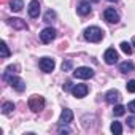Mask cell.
<instances>
[{
	"instance_id": "cell-23",
	"label": "cell",
	"mask_w": 135,
	"mask_h": 135,
	"mask_svg": "<svg viewBox=\"0 0 135 135\" xmlns=\"http://www.w3.org/2000/svg\"><path fill=\"white\" fill-rule=\"evenodd\" d=\"M54 18H56V13H54L52 10H48L46 15H45V22H51Z\"/></svg>"
},
{
	"instance_id": "cell-18",
	"label": "cell",
	"mask_w": 135,
	"mask_h": 135,
	"mask_svg": "<svg viewBox=\"0 0 135 135\" xmlns=\"http://www.w3.org/2000/svg\"><path fill=\"white\" fill-rule=\"evenodd\" d=\"M111 132L116 133V135H121V133H122V126H121V122L114 121V122L111 124Z\"/></svg>"
},
{
	"instance_id": "cell-25",
	"label": "cell",
	"mask_w": 135,
	"mask_h": 135,
	"mask_svg": "<svg viewBox=\"0 0 135 135\" xmlns=\"http://www.w3.org/2000/svg\"><path fill=\"white\" fill-rule=\"evenodd\" d=\"M126 88H127V91L129 92H135V80H130V81H127V84H126Z\"/></svg>"
},
{
	"instance_id": "cell-5",
	"label": "cell",
	"mask_w": 135,
	"mask_h": 135,
	"mask_svg": "<svg viewBox=\"0 0 135 135\" xmlns=\"http://www.w3.org/2000/svg\"><path fill=\"white\" fill-rule=\"evenodd\" d=\"M54 67H56L54 59H51V57H43V59H40V69H41V72L51 73V72L54 70Z\"/></svg>"
},
{
	"instance_id": "cell-14",
	"label": "cell",
	"mask_w": 135,
	"mask_h": 135,
	"mask_svg": "<svg viewBox=\"0 0 135 135\" xmlns=\"http://www.w3.org/2000/svg\"><path fill=\"white\" fill-rule=\"evenodd\" d=\"M8 21H10V26L15 27V29H27V24L22 19H19V18H11Z\"/></svg>"
},
{
	"instance_id": "cell-28",
	"label": "cell",
	"mask_w": 135,
	"mask_h": 135,
	"mask_svg": "<svg viewBox=\"0 0 135 135\" xmlns=\"http://www.w3.org/2000/svg\"><path fill=\"white\" fill-rule=\"evenodd\" d=\"M70 88H72V81H67V83L64 84V89H65V91H69Z\"/></svg>"
},
{
	"instance_id": "cell-32",
	"label": "cell",
	"mask_w": 135,
	"mask_h": 135,
	"mask_svg": "<svg viewBox=\"0 0 135 135\" xmlns=\"http://www.w3.org/2000/svg\"><path fill=\"white\" fill-rule=\"evenodd\" d=\"M92 2H99V0H92Z\"/></svg>"
},
{
	"instance_id": "cell-16",
	"label": "cell",
	"mask_w": 135,
	"mask_h": 135,
	"mask_svg": "<svg viewBox=\"0 0 135 135\" xmlns=\"http://www.w3.org/2000/svg\"><path fill=\"white\" fill-rule=\"evenodd\" d=\"M119 70H121L122 73H130V72L133 70V64H130V62H122V64L119 65Z\"/></svg>"
},
{
	"instance_id": "cell-8",
	"label": "cell",
	"mask_w": 135,
	"mask_h": 135,
	"mask_svg": "<svg viewBox=\"0 0 135 135\" xmlns=\"http://www.w3.org/2000/svg\"><path fill=\"white\" fill-rule=\"evenodd\" d=\"M103 59H105V62L108 64V65H113V64H116L118 62V52L114 51V48H108L107 51H105V54H103Z\"/></svg>"
},
{
	"instance_id": "cell-12",
	"label": "cell",
	"mask_w": 135,
	"mask_h": 135,
	"mask_svg": "<svg viewBox=\"0 0 135 135\" xmlns=\"http://www.w3.org/2000/svg\"><path fill=\"white\" fill-rule=\"evenodd\" d=\"M105 99H107V102H108V103H116V102L121 99V95H119V91H116V89H111V91H108V92L105 94Z\"/></svg>"
},
{
	"instance_id": "cell-7",
	"label": "cell",
	"mask_w": 135,
	"mask_h": 135,
	"mask_svg": "<svg viewBox=\"0 0 135 135\" xmlns=\"http://www.w3.org/2000/svg\"><path fill=\"white\" fill-rule=\"evenodd\" d=\"M56 29H52V27H46V29H43L41 30V33H40V38H41V41L43 43H51L54 38H56Z\"/></svg>"
},
{
	"instance_id": "cell-19",
	"label": "cell",
	"mask_w": 135,
	"mask_h": 135,
	"mask_svg": "<svg viewBox=\"0 0 135 135\" xmlns=\"http://www.w3.org/2000/svg\"><path fill=\"white\" fill-rule=\"evenodd\" d=\"M121 51H122L124 54H127V56H129V54L132 52V46H130V43L122 41V43H121Z\"/></svg>"
},
{
	"instance_id": "cell-11",
	"label": "cell",
	"mask_w": 135,
	"mask_h": 135,
	"mask_svg": "<svg viewBox=\"0 0 135 135\" xmlns=\"http://www.w3.org/2000/svg\"><path fill=\"white\" fill-rule=\"evenodd\" d=\"M38 15H40V3H38V0H32L29 3V16L38 18Z\"/></svg>"
},
{
	"instance_id": "cell-6",
	"label": "cell",
	"mask_w": 135,
	"mask_h": 135,
	"mask_svg": "<svg viewBox=\"0 0 135 135\" xmlns=\"http://www.w3.org/2000/svg\"><path fill=\"white\" fill-rule=\"evenodd\" d=\"M103 19L110 24H116V22H119V13L114 8H107L103 11Z\"/></svg>"
},
{
	"instance_id": "cell-31",
	"label": "cell",
	"mask_w": 135,
	"mask_h": 135,
	"mask_svg": "<svg viewBox=\"0 0 135 135\" xmlns=\"http://www.w3.org/2000/svg\"><path fill=\"white\" fill-rule=\"evenodd\" d=\"M132 45H133V46H135V38H133V41H132Z\"/></svg>"
},
{
	"instance_id": "cell-13",
	"label": "cell",
	"mask_w": 135,
	"mask_h": 135,
	"mask_svg": "<svg viewBox=\"0 0 135 135\" xmlns=\"http://www.w3.org/2000/svg\"><path fill=\"white\" fill-rule=\"evenodd\" d=\"M76 11H78V15H81V16H88V15L91 13V5H89V2H81V3L78 5Z\"/></svg>"
},
{
	"instance_id": "cell-17",
	"label": "cell",
	"mask_w": 135,
	"mask_h": 135,
	"mask_svg": "<svg viewBox=\"0 0 135 135\" xmlns=\"http://www.w3.org/2000/svg\"><path fill=\"white\" fill-rule=\"evenodd\" d=\"M13 110H15V103H13V102H5V103L2 105V113H3V114H10Z\"/></svg>"
},
{
	"instance_id": "cell-27",
	"label": "cell",
	"mask_w": 135,
	"mask_h": 135,
	"mask_svg": "<svg viewBox=\"0 0 135 135\" xmlns=\"http://www.w3.org/2000/svg\"><path fill=\"white\" fill-rule=\"evenodd\" d=\"M127 110H129L130 113H135V100L129 102V105H127Z\"/></svg>"
},
{
	"instance_id": "cell-15",
	"label": "cell",
	"mask_w": 135,
	"mask_h": 135,
	"mask_svg": "<svg viewBox=\"0 0 135 135\" xmlns=\"http://www.w3.org/2000/svg\"><path fill=\"white\" fill-rule=\"evenodd\" d=\"M22 7H24V2H22V0H11V2H10V8H11L13 11H21Z\"/></svg>"
},
{
	"instance_id": "cell-21",
	"label": "cell",
	"mask_w": 135,
	"mask_h": 135,
	"mask_svg": "<svg viewBox=\"0 0 135 135\" xmlns=\"http://www.w3.org/2000/svg\"><path fill=\"white\" fill-rule=\"evenodd\" d=\"M0 49H2V52H0V56H2L3 59L10 56V49H8V46H7V43H5V41H2V46H0Z\"/></svg>"
},
{
	"instance_id": "cell-30",
	"label": "cell",
	"mask_w": 135,
	"mask_h": 135,
	"mask_svg": "<svg viewBox=\"0 0 135 135\" xmlns=\"http://www.w3.org/2000/svg\"><path fill=\"white\" fill-rule=\"evenodd\" d=\"M108 2H118V0H108Z\"/></svg>"
},
{
	"instance_id": "cell-20",
	"label": "cell",
	"mask_w": 135,
	"mask_h": 135,
	"mask_svg": "<svg viewBox=\"0 0 135 135\" xmlns=\"http://www.w3.org/2000/svg\"><path fill=\"white\" fill-rule=\"evenodd\" d=\"M113 113H114V116H122V114L126 113V108H124L122 105H114Z\"/></svg>"
},
{
	"instance_id": "cell-4",
	"label": "cell",
	"mask_w": 135,
	"mask_h": 135,
	"mask_svg": "<svg viewBox=\"0 0 135 135\" xmlns=\"http://www.w3.org/2000/svg\"><path fill=\"white\" fill-rule=\"evenodd\" d=\"M5 80L10 83V86L13 88V89H16L18 92H22L24 89H26V83L21 80V78H18V76H5Z\"/></svg>"
},
{
	"instance_id": "cell-3",
	"label": "cell",
	"mask_w": 135,
	"mask_h": 135,
	"mask_svg": "<svg viewBox=\"0 0 135 135\" xmlns=\"http://www.w3.org/2000/svg\"><path fill=\"white\" fill-rule=\"evenodd\" d=\"M73 76L75 78H81V80H89L94 76V72L89 67H78V69L73 72Z\"/></svg>"
},
{
	"instance_id": "cell-9",
	"label": "cell",
	"mask_w": 135,
	"mask_h": 135,
	"mask_svg": "<svg viewBox=\"0 0 135 135\" xmlns=\"http://www.w3.org/2000/svg\"><path fill=\"white\" fill-rule=\"evenodd\" d=\"M88 92H89V88H88L86 84H76V86L72 89V94H73L76 99H83V97H86Z\"/></svg>"
},
{
	"instance_id": "cell-22",
	"label": "cell",
	"mask_w": 135,
	"mask_h": 135,
	"mask_svg": "<svg viewBox=\"0 0 135 135\" xmlns=\"http://www.w3.org/2000/svg\"><path fill=\"white\" fill-rule=\"evenodd\" d=\"M72 67H73L72 60H65V62H62V72H70Z\"/></svg>"
},
{
	"instance_id": "cell-29",
	"label": "cell",
	"mask_w": 135,
	"mask_h": 135,
	"mask_svg": "<svg viewBox=\"0 0 135 135\" xmlns=\"http://www.w3.org/2000/svg\"><path fill=\"white\" fill-rule=\"evenodd\" d=\"M59 133H70L69 129H59Z\"/></svg>"
},
{
	"instance_id": "cell-26",
	"label": "cell",
	"mask_w": 135,
	"mask_h": 135,
	"mask_svg": "<svg viewBox=\"0 0 135 135\" xmlns=\"http://www.w3.org/2000/svg\"><path fill=\"white\" fill-rule=\"evenodd\" d=\"M127 126H129V127H132V129H135V116L127 118Z\"/></svg>"
},
{
	"instance_id": "cell-10",
	"label": "cell",
	"mask_w": 135,
	"mask_h": 135,
	"mask_svg": "<svg viewBox=\"0 0 135 135\" xmlns=\"http://www.w3.org/2000/svg\"><path fill=\"white\" fill-rule=\"evenodd\" d=\"M73 121V111L69 110V108H65L60 114V119H59V124L60 126H67V124H70Z\"/></svg>"
},
{
	"instance_id": "cell-1",
	"label": "cell",
	"mask_w": 135,
	"mask_h": 135,
	"mask_svg": "<svg viewBox=\"0 0 135 135\" xmlns=\"http://www.w3.org/2000/svg\"><path fill=\"white\" fill-rule=\"evenodd\" d=\"M84 38H86L88 41H91V43H97V41H100V40L103 38V30L99 29V27H95V26L88 27V29L84 30Z\"/></svg>"
},
{
	"instance_id": "cell-24",
	"label": "cell",
	"mask_w": 135,
	"mask_h": 135,
	"mask_svg": "<svg viewBox=\"0 0 135 135\" xmlns=\"http://www.w3.org/2000/svg\"><path fill=\"white\" fill-rule=\"evenodd\" d=\"M18 69H19L18 65H8V67H7V70H5V75H3V76H8V75L15 73V72L18 70Z\"/></svg>"
},
{
	"instance_id": "cell-2",
	"label": "cell",
	"mask_w": 135,
	"mask_h": 135,
	"mask_svg": "<svg viewBox=\"0 0 135 135\" xmlns=\"http://www.w3.org/2000/svg\"><path fill=\"white\" fill-rule=\"evenodd\" d=\"M29 108L32 111H40L45 108V99L40 97V95H33L29 99Z\"/></svg>"
}]
</instances>
